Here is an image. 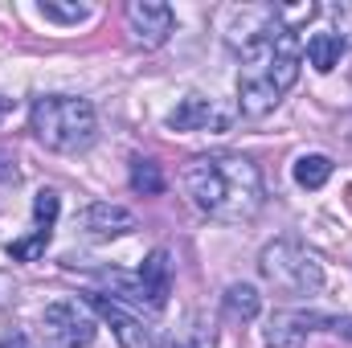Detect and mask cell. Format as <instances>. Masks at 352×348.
Masks as SVG:
<instances>
[{
	"mask_svg": "<svg viewBox=\"0 0 352 348\" xmlns=\"http://www.w3.org/2000/svg\"><path fill=\"white\" fill-rule=\"evenodd\" d=\"M340 58H344V41H340L336 33H316V37H307V62H311L320 74L336 70Z\"/></svg>",
	"mask_w": 352,
	"mask_h": 348,
	"instance_id": "13",
	"label": "cell"
},
{
	"mask_svg": "<svg viewBox=\"0 0 352 348\" xmlns=\"http://www.w3.org/2000/svg\"><path fill=\"white\" fill-rule=\"evenodd\" d=\"M127 33H131V41L135 45H144V50H160L168 37H173V8L164 4V0H131L127 4Z\"/></svg>",
	"mask_w": 352,
	"mask_h": 348,
	"instance_id": "6",
	"label": "cell"
},
{
	"mask_svg": "<svg viewBox=\"0 0 352 348\" xmlns=\"http://www.w3.org/2000/svg\"><path fill=\"white\" fill-rule=\"evenodd\" d=\"M41 17L45 21H62V25H78V21L90 17V8L87 4H41Z\"/></svg>",
	"mask_w": 352,
	"mask_h": 348,
	"instance_id": "18",
	"label": "cell"
},
{
	"mask_svg": "<svg viewBox=\"0 0 352 348\" xmlns=\"http://www.w3.org/2000/svg\"><path fill=\"white\" fill-rule=\"evenodd\" d=\"M29 127L50 152H87L94 144V135H98L94 107L87 98H74V94L37 98L33 111H29Z\"/></svg>",
	"mask_w": 352,
	"mask_h": 348,
	"instance_id": "3",
	"label": "cell"
},
{
	"mask_svg": "<svg viewBox=\"0 0 352 348\" xmlns=\"http://www.w3.org/2000/svg\"><path fill=\"white\" fill-rule=\"evenodd\" d=\"M316 324H324V320L307 316V312H274L263 332V340H266V348H303Z\"/></svg>",
	"mask_w": 352,
	"mask_h": 348,
	"instance_id": "10",
	"label": "cell"
},
{
	"mask_svg": "<svg viewBox=\"0 0 352 348\" xmlns=\"http://www.w3.org/2000/svg\"><path fill=\"white\" fill-rule=\"evenodd\" d=\"M184 188L201 213L226 226L250 221L263 209V173L250 156H238V152L197 156L184 168Z\"/></svg>",
	"mask_w": 352,
	"mask_h": 348,
	"instance_id": "1",
	"label": "cell"
},
{
	"mask_svg": "<svg viewBox=\"0 0 352 348\" xmlns=\"http://www.w3.org/2000/svg\"><path fill=\"white\" fill-rule=\"evenodd\" d=\"M41 324H45V332H50L62 348H87L90 340H94V320H90V312L78 299H58V303H50L45 316H41Z\"/></svg>",
	"mask_w": 352,
	"mask_h": 348,
	"instance_id": "7",
	"label": "cell"
},
{
	"mask_svg": "<svg viewBox=\"0 0 352 348\" xmlns=\"http://www.w3.org/2000/svg\"><path fill=\"white\" fill-rule=\"evenodd\" d=\"M8 180H16V160L8 152H0V184H8Z\"/></svg>",
	"mask_w": 352,
	"mask_h": 348,
	"instance_id": "19",
	"label": "cell"
},
{
	"mask_svg": "<svg viewBox=\"0 0 352 348\" xmlns=\"http://www.w3.org/2000/svg\"><path fill=\"white\" fill-rule=\"evenodd\" d=\"M58 209H62L58 193H54V188H41V193L33 197V221H37V230H54V221H58Z\"/></svg>",
	"mask_w": 352,
	"mask_h": 348,
	"instance_id": "17",
	"label": "cell"
},
{
	"mask_svg": "<svg viewBox=\"0 0 352 348\" xmlns=\"http://www.w3.org/2000/svg\"><path fill=\"white\" fill-rule=\"evenodd\" d=\"M78 226H82V234H90V238H119V234H131L135 230V213L123 209V205H111V201H94V205L82 209Z\"/></svg>",
	"mask_w": 352,
	"mask_h": 348,
	"instance_id": "9",
	"label": "cell"
},
{
	"mask_svg": "<svg viewBox=\"0 0 352 348\" xmlns=\"http://www.w3.org/2000/svg\"><path fill=\"white\" fill-rule=\"evenodd\" d=\"M0 348H25V340H21V336H12V340H4Z\"/></svg>",
	"mask_w": 352,
	"mask_h": 348,
	"instance_id": "21",
	"label": "cell"
},
{
	"mask_svg": "<svg viewBox=\"0 0 352 348\" xmlns=\"http://www.w3.org/2000/svg\"><path fill=\"white\" fill-rule=\"evenodd\" d=\"M299 37L287 29H270L254 45H246V62L238 74V107L246 115H266L283 102V94L299 78Z\"/></svg>",
	"mask_w": 352,
	"mask_h": 348,
	"instance_id": "2",
	"label": "cell"
},
{
	"mask_svg": "<svg viewBox=\"0 0 352 348\" xmlns=\"http://www.w3.org/2000/svg\"><path fill=\"white\" fill-rule=\"evenodd\" d=\"M258 270H263L274 287H283L291 295H311V291L324 287V266H320V259L303 242H295V238L266 242L263 254H258Z\"/></svg>",
	"mask_w": 352,
	"mask_h": 348,
	"instance_id": "4",
	"label": "cell"
},
{
	"mask_svg": "<svg viewBox=\"0 0 352 348\" xmlns=\"http://www.w3.org/2000/svg\"><path fill=\"white\" fill-rule=\"evenodd\" d=\"M140 283H144V299L160 312L173 295V262H168V250H152L144 266H140Z\"/></svg>",
	"mask_w": 352,
	"mask_h": 348,
	"instance_id": "11",
	"label": "cell"
},
{
	"mask_svg": "<svg viewBox=\"0 0 352 348\" xmlns=\"http://www.w3.org/2000/svg\"><path fill=\"white\" fill-rule=\"evenodd\" d=\"M87 307L115 332V340L123 348H152L156 340H152V328L140 320V316H131L119 299H111L107 291H87Z\"/></svg>",
	"mask_w": 352,
	"mask_h": 348,
	"instance_id": "5",
	"label": "cell"
},
{
	"mask_svg": "<svg viewBox=\"0 0 352 348\" xmlns=\"http://www.w3.org/2000/svg\"><path fill=\"white\" fill-rule=\"evenodd\" d=\"M349 140H352V115H349Z\"/></svg>",
	"mask_w": 352,
	"mask_h": 348,
	"instance_id": "22",
	"label": "cell"
},
{
	"mask_svg": "<svg viewBox=\"0 0 352 348\" xmlns=\"http://www.w3.org/2000/svg\"><path fill=\"white\" fill-rule=\"evenodd\" d=\"M258 312H263V295H258L250 283H230V287H226V316H230V320L250 324Z\"/></svg>",
	"mask_w": 352,
	"mask_h": 348,
	"instance_id": "12",
	"label": "cell"
},
{
	"mask_svg": "<svg viewBox=\"0 0 352 348\" xmlns=\"http://www.w3.org/2000/svg\"><path fill=\"white\" fill-rule=\"evenodd\" d=\"M291 176H295V184H299V188H324V184H328V176H332V160H328L324 152H307V156H299V160H295Z\"/></svg>",
	"mask_w": 352,
	"mask_h": 348,
	"instance_id": "14",
	"label": "cell"
},
{
	"mask_svg": "<svg viewBox=\"0 0 352 348\" xmlns=\"http://www.w3.org/2000/svg\"><path fill=\"white\" fill-rule=\"evenodd\" d=\"M8 111H12V98H4V94H0V123L8 119Z\"/></svg>",
	"mask_w": 352,
	"mask_h": 348,
	"instance_id": "20",
	"label": "cell"
},
{
	"mask_svg": "<svg viewBox=\"0 0 352 348\" xmlns=\"http://www.w3.org/2000/svg\"><path fill=\"white\" fill-rule=\"evenodd\" d=\"M131 188L144 193V197H160V193H164V173H160V164L135 156V160H131Z\"/></svg>",
	"mask_w": 352,
	"mask_h": 348,
	"instance_id": "15",
	"label": "cell"
},
{
	"mask_svg": "<svg viewBox=\"0 0 352 348\" xmlns=\"http://www.w3.org/2000/svg\"><path fill=\"white\" fill-rule=\"evenodd\" d=\"M45 246H50V230H33L29 238H16V242H8V254L16 262H37L45 254Z\"/></svg>",
	"mask_w": 352,
	"mask_h": 348,
	"instance_id": "16",
	"label": "cell"
},
{
	"mask_svg": "<svg viewBox=\"0 0 352 348\" xmlns=\"http://www.w3.org/2000/svg\"><path fill=\"white\" fill-rule=\"evenodd\" d=\"M230 123H234V111H226L217 98H205V94H188L168 111L173 131H230Z\"/></svg>",
	"mask_w": 352,
	"mask_h": 348,
	"instance_id": "8",
	"label": "cell"
}]
</instances>
